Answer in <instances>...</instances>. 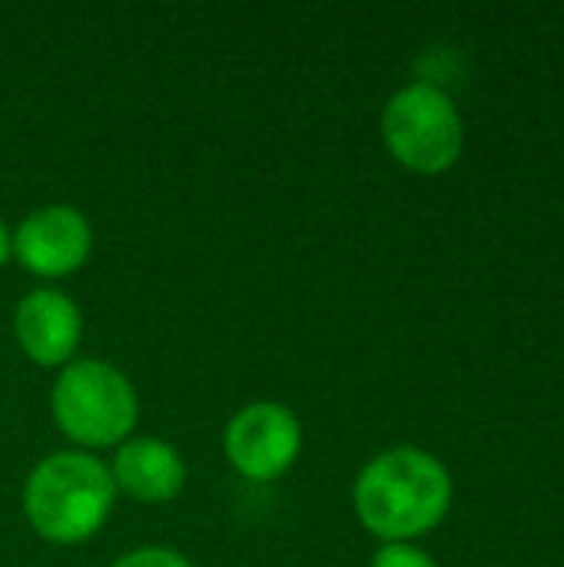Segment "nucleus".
<instances>
[{
  "label": "nucleus",
  "mask_w": 564,
  "mask_h": 567,
  "mask_svg": "<svg viewBox=\"0 0 564 567\" xmlns=\"http://www.w3.org/2000/svg\"><path fill=\"white\" fill-rule=\"evenodd\" d=\"M352 505L372 538L382 545H412L449 515L452 475L432 452L399 445L362 465L352 485Z\"/></svg>",
  "instance_id": "nucleus-1"
},
{
  "label": "nucleus",
  "mask_w": 564,
  "mask_h": 567,
  "mask_svg": "<svg viewBox=\"0 0 564 567\" xmlns=\"http://www.w3.org/2000/svg\"><path fill=\"white\" fill-rule=\"evenodd\" d=\"M116 505L110 465L93 452H53L23 482V518L60 548L90 542Z\"/></svg>",
  "instance_id": "nucleus-2"
},
{
  "label": "nucleus",
  "mask_w": 564,
  "mask_h": 567,
  "mask_svg": "<svg viewBox=\"0 0 564 567\" xmlns=\"http://www.w3.org/2000/svg\"><path fill=\"white\" fill-rule=\"evenodd\" d=\"M50 415L80 452L116 449L136 429L140 399L116 365L103 359H73L53 379Z\"/></svg>",
  "instance_id": "nucleus-3"
},
{
  "label": "nucleus",
  "mask_w": 564,
  "mask_h": 567,
  "mask_svg": "<svg viewBox=\"0 0 564 567\" xmlns=\"http://www.w3.org/2000/svg\"><path fill=\"white\" fill-rule=\"evenodd\" d=\"M382 140L392 159L419 176L452 169L465 146L462 113L435 83H409L382 106Z\"/></svg>",
  "instance_id": "nucleus-4"
},
{
  "label": "nucleus",
  "mask_w": 564,
  "mask_h": 567,
  "mask_svg": "<svg viewBox=\"0 0 564 567\" xmlns=\"http://www.w3.org/2000/svg\"><path fill=\"white\" fill-rule=\"evenodd\" d=\"M223 452L239 478L256 485L276 482L302 452V422L283 402H249L226 422Z\"/></svg>",
  "instance_id": "nucleus-5"
},
{
  "label": "nucleus",
  "mask_w": 564,
  "mask_h": 567,
  "mask_svg": "<svg viewBox=\"0 0 564 567\" xmlns=\"http://www.w3.org/2000/svg\"><path fill=\"white\" fill-rule=\"evenodd\" d=\"M93 252V226L70 203H47L13 229V259L40 279H63L86 266Z\"/></svg>",
  "instance_id": "nucleus-6"
},
{
  "label": "nucleus",
  "mask_w": 564,
  "mask_h": 567,
  "mask_svg": "<svg viewBox=\"0 0 564 567\" xmlns=\"http://www.w3.org/2000/svg\"><path fill=\"white\" fill-rule=\"evenodd\" d=\"M13 336L20 352L40 369H63L73 362L83 339L80 306L50 286L27 292L13 309Z\"/></svg>",
  "instance_id": "nucleus-7"
},
{
  "label": "nucleus",
  "mask_w": 564,
  "mask_h": 567,
  "mask_svg": "<svg viewBox=\"0 0 564 567\" xmlns=\"http://www.w3.org/2000/svg\"><path fill=\"white\" fill-rule=\"evenodd\" d=\"M110 475L116 492L140 505H170L186 488V462L180 449L153 435L126 439L116 445Z\"/></svg>",
  "instance_id": "nucleus-8"
},
{
  "label": "nucleus",
  "mask_w": 564,
  "mask_h": 567,
  "mask_svg": "<svg viewBox=\"0 0 564 567\" xmlns=\"http://www.w3.org/2000/svg\"><path fill=\"white\" fill-rule=\"evenodd\" d=\"M110 567H193L189 558L176 548H166V545H143V548H133L126 555H120Z\"/></svg>",
  "instance_id": "nucleus-9"
},
{
  "label": "nucleus",
  "mask_w": 564,
  "mask_h": 567,
  "mask_svg": "<svg viewBox=\"0 0 564 567\" xmlns=\"http://www.w3.org/2000/svg\"><path fill=\"white\" fill-rule=\"evenodd\" d=\"M369 567H439L432 561L429 551L409 545V542H399V545H382L376 555H372V565Z\"/></svg>",
  "instance_id": "nucleus-10"
},
{
  "label": "nucleus",
  "mask_w": 564,
  "mask_h": 567,
  "mask_svg": "<svg viewBox=\"0 0 564 567\" xmlns=\"http://www.w3.org/2000/svg\"><path fill=\"white\" fill-rule=\"evenodd\" d=\"M13 259V229L0 219V269Z\"/></svg>",
  "instance_id": "nucleus-11"
}]
</instances>
